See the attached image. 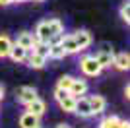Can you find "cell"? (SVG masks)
I'll return each instance as SVG.
<instances>
[{
    "instance_id": "6da1fadb",
    "label": "cell",
    "mask_w": 130,
    "mask_h": 128,
    "mask_svg": "<svg viewBox=\"0 0 130 128\" xmlns=\"http://www.w3.org/2000/svg\"><path fill=\"white\" fill-rule=\"evenodd\" d=\"M33 35H35V39H37L39 43H47V45L60 43V39L64 35V23H62L58 18L41 20L37 25H35Z\"/></svg>"
},
{
    "instance_id": "7a4b0ae2",
    "label": "cell",
    "mask_w": 130,
    "mask_h": 128,
    "mask_svg": "<svg viewBox=\"0 0 130 128\" xmlns=\"http://www.w3.org/2000/svg\"><path fill=\"white\" fill-rule=\"evenodd\" d=\"M78 68L86 78H97L103 72V68L99 66V62L95 60L93 54H82L80 60H78Z\"/></svg>"
},
{
    "instance_id": "3957f363",
    "label": "cell",
    "mask_w": 130,
    "mask_h": 128,
    "mask_svg": "<svg viewBox=\"0 0 130 128\" xmlns=\"http://www.w3.org/2000/svg\"><path fill=\"white\" fill-rule=\"evenodd\" d=\"M115 54H117V53H115V49L111 47V45H107V43H103V45L95 51L93 56H95V60L99 62V66L105 70V68H111V66H113Z\"/></svg>"
},
{
    "instance_id": "277c9868",
    "label": "cell",
    "mask_w": 130,
    "mask_h": 128,
    "mask_svg": "<svg viewBox=\"0 0 130 128\" xmlns=\"http://www.w3.org/2000/svg\"><path fill=\"white\" fill-rule=\"evenodd\" d=\"M54 101L58 103V107L62 109L64 113H74V105H76V97H72L68 91H64V89H54Z\"/></svg>"
},
{
    "instance_id": "5b68a950",
    "label": "cell",
    "mask_w": 130,
    "mask_h": 128,
    "mask_svg": "<svg viewBox=\"0 0 130 128\" xmlns=\"http://www.w3.org/2000/svg\"><path fill=\"white\" fill-rule=\"evenodd\" d=\"M37 89L35 87H31V85H23V87H18L16 89V99L20 105H29V103L33 101V99H37Z\"/></svg>"
},
{
    "instance_id": "8992f818",
    "label": "cell",
    "mask_w": 130,
    "mask_h": 128,
    "mask_svg": "<svg viewBox=\"0 0 130 128\" xmlns=\"http://www.w3.org/2000/svg\"><path fill=\"white\" fill-rule=\"evenodd\" d=\"M74 115H76V117H80V118H91V117H93L87 95L78 97V99H76V105H74Z\"/></svg>"
},
{
    "instance_id": "52a82bcc",
    "label": "cell",
    "mask_w": 130,
    "mask_h": 128,
    "mask_svg": "<svg viewBox=\"0 0 130 128\" xmlns=\"http://www.w3.org/2000/svg\"><path fill=\"white\" fill-rule=\"evenodd\" d=\"M87 91H89V84H87V80H84V78H76V76H74V82H72L68 93L78 99V97L87 95Z\"/></svg>"
},
{
    "instance_id": "ba28073f",
    "label": "cell",
    "mask_w": 130,
    "mask_h": 128,
    "mask_svg": "<svg viewBox=\"0 0 130 128\" xmlns=\"http://www.w3.org/2000/svg\"><path fill=\"white\" fill-rule=\"evenodd\" d=\"M72 35H74V39H76V43H78L80 53H84V51H87V49L91 47L93 37H91V33L87 31V29H78V31H74Z\"/></svg>"
},
{
    "instance_id": "9c48e42d",
    "label": "cell",
    "mask_w": 130,
    "mask_h": 128,
    "mask_svg": "<svg viewBox=\"0 0 130 128\" xmlns=\"http://www.w3.org/2000/svg\"><path fill=\"white\" fill-rule=\"evenodd\" d=\"M87 99H89V107H91L93 117L105 113V109H107V99H105L103 95H97V93H95V95H89Z\"/></svg>"
},
{
    "instance_id": "30bf717a",
    "label": "cell",
    "mask_w": 130,
    "mask_h": 128,
    "mask_svg": "<svg viewBox=\"0 0 130 128\" xmlns=\"http://www.w3.org/2000/svg\"><path fill=\"white\" fill-rule=\"evenodd\" d=\"M14 43H16V45H20V47H23L25 51H31L33 45L37 43V39H35V35H33L31 31H20Z\"/></svg>"
},
{
    "instance_id": "8fae6325",
    "label": "cell",
    "mask_w": 130,
    "mask_h": 128,
    "mask_svg": "<svg viewBox=\"0 0 130 128\" xmlns=\"http://www.w3.org/2000/svg\"><path fill=\"white\" fill-rule=\"evenodd\" d=\"M25 111L31 113V115H35L37 118H41L45 113H47V103H45L43 99H39V97H37V99H33L29 105H25Z\"/></svg>"
},
{
    "instance_id": "7c38bea8",
    "label": "cell",
    "mask_w": 130,
    "mask_h": 128,
    "mask_svg": "<svg viewBox=\"0 0 130 128\" xmlns=\"http://www.w3.org/2000/svg\"><path fill=\"white\" fill-rule=\"evenodd\" d=\"M47 60H49V58H45V56H41V54H37V53H31V51H29L27 56H25V64L29 66V68H33V70L45 68Z\"/></svg>"
},
{
    "instance_id": "4fadbf2b",
    "label": "cell",
    "mask_w": 130,
    "mask_h": 128,
    "mask_svg": "<svg viewBox=\"0 0 130 128\" xmlns=\"http://www.w3.org/2000/svg\"><path fill=\"white\" fill-rule=\"evenodd\" d=\"M20 128H41V118H37L31 113H22L20 117Z\"/></svg>"
},
{
    "instance_id": "5bb4252c",
    "label": "cell",
    "mask_w": 130,
    "mask_h": 128,
    "mask_svg": "<svg viewBox=\"0 0 130 128\" xmlns=\"http://www.w3.org/2000/svg\"><path fill=\"white\" fill-rule=\"evenodd\" d=\"M113 66L120 72H126L130 68V54L128 53H117L115 54V60H113Z\"/></svg>"
},
{
    "instance_id": "9a60e30c",
    "label": "cell",
    "mask_w": 130,
    "mask_h": 128,
    "mask_svg": "<svg viewBox=\"0 0 130 128\" xmlns=\"http://www.w3.org/2000/svg\"><path fill=\"white\" fill-rule=\"evenodd\" d=\"M12 47H14V41L10 39V35L0 33V58H6V56L10 54Z\"/></svg>"
},
{
    "instance_id": "2e32d148",
    "label": "cell",
    "mask_w": 130,
    "mask_h": 128,
    "mask_svg": "<svg viewBox=\"0 0 130 128\" xmlns=\"http://www.w3.org/2000/svg\"><path fill=\"white\" fill-rule=\"evenodd\" d=\"M27 53H29V51H25L23 47H20V45H16V43H14V47H12V51H10V54H8V56H10L14 62H25Z\"/></svg>"
},
{
    "instance_id": "e0dca14e",
    "label": "cell",
    "mask_w": 130,
    "mask_h": 128,
    "mask_svg": "<svg viewBox=\"0 0 130 128\" xmlns=\"http://www.w3.org/2000/svg\"><path fill=\"white\" fill-rule=\"evenodd\" d=\"M68 54L64 53V49L60 47V43H54V45H49V56L47 58H51V60H62V58H66Z\"/></svg>"
},
{
    "instance_id": "ac0fdd59",
    "label": "cell",
    "mask_w": 130,
    "mask_h": 128,
    "mask_svg": "<svg viewBox=\"0 0 130 128\" xmlns=\"http://www.w3.org/2000/svg\"><path fill=\"white\" fill-rule=\"evenodd\" d=\"M120 124H122V118H119L117 115H109V117L101 118L99 128H120Z\"/></svg>"
},
{
    "instance_id": "d6986e66",
    "label": "cell",
    "mask_w": 130,
    "mask_h": 128,
    "mask_svg": "<svg viewBox=\"0 0 130 128\" xmlns=\"http://www.w3.org/2000/svg\"><path fill=\"white\" fill-rule=\"evenodd\" d=\"M119 16H120V20L124 21L126 25L130 23V2H128V0H124V2L120 4V8H119Z\"/></svg>"
},
{
    "instance_id": "ffe728a7",
    "label": "cell",
    "mask_w": 130,
    "mask_h": 128,
    "mask_svg": "<svg viewBox=\"0 0 130 128\" xmlns=\"http://www.w3.org/2000/svg\"><path fill=\"white\" fill-rule=\"evenodd\" d=\"M72 82H74V76H60L58 78V82H56V87L58 89H64V91H68L70 89V85H72Z\"/></svg>"
},
{
    "instance_id": "44dd1931",
    "label": "cell",
    "mask_w": 130,
    "mask_h": 128,
    "mask_svg": "<svg viewBox=\"0 0 130 128\" xmlns=\"http://www.w3.org/2000/svg\"><path fill=\"white\" fill-rule=\"evenodd\" d=\"M31 53H37V54H41V56H45V58H47V56H49V45H47V43H35V45H33V49H31Z\"/></svg>"
},
{
    "instance_id": "7402d4cb",
    "label": "cell",
    "mask_w": 130,
    "mask_h": 128,
    "mask_svg": "<svg viewBox=\"0 0 130 128\" xmlns=\"http://www.w3.org/2000/svg\"><path fill=\"white\" fill-rule=\"evenodd\" d=\"M22 2H43V0H12V4H22Z\"/></svg>"
},
{
    "instance_id": "603a6c76",
    "label": "cell",
    "mask_w": 130,
    "mask_h": 128,
    "mask_svg": "<svg viewBox=\"0 0 130 128\" xmlns=\"http://www.w3.org/2000/svg\"><path fill=\"white\" fill-rule=\"evenodd\" d=\"M54 128H72V124H68V122H60V124H56Z\"/></svg>"
},
{
    "instance_id": "cb8c5ba5",
    "label": "cell",
    "mask_w": 130,
    "mask_h": 128,
    "mask_svg": "<svg viewBox=\"0 0 130 128\" xmlns=\"http://www.w3.org/2000/svg\"><path fill=\"white\" fill-rule=\"evenodd\" d=\"M12 0H0V6H10Z\"/></svg>"
},
{
    "instance_id": "d4e9b609",
    "label": "cell",
    "mask_w": 130,
    "mask_h": 128,
    "mask_svg": "<svg viewBox=\"0 0 130 128\" xmlns=\"http://www.w3.org/2000/svg\"><path fill=\"white\" fill-rule=\"evenodd\" d=\"M120 128H130V124H128V120H122V124H120Z\"/></svg>"
},
{
    "instance_id": "484cf974",
    "label": "cell",
    "mask_w": 130,
    "mask_h": 128,
    "mask_svg": "<svg viewBox=\"0 0 130 128\" xmlns=\"http://www.w3.org/2000/svg\"><path fill=\"white\" fill-rule=\"evenodd\" d=\"M2 99H4V87L0 85V101H2Z\"/></svg>"
},
{
    "instance_id": "4316f807",
    "label": "cell",
    "mask_w": 130,
    "mask_h": 128,
    "mask_svg": "<svg viewBox=\"0 0 130 128\" xmlns=\"http://www.w3.org/2000/svg\"><path fill=\"white\" fill-rule=\"evenodd\" d=\"M128 93H130V87L126 85V87H124V97H126V99H128Z\"/></svg>"
}]
</instances>
